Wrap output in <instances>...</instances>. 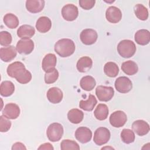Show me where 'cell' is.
Returning a JSON list of instances; mask_svg holds the SVG:
<instances>
[{"mask_svg":"<svg viewBox=\"0 0 150 150\" xmlns=\"http://www.w3.org/2000/svg\"><path fill=\"white\" fill-rule=\"evenodd\" d=\"M9 76L15 78L21 84L28 83L32 79V74L26 69L25 65L21 62H15L10 64L6 70Z\"/></svg>","mask_w":150,"mask_h":150,"instance_id":"1","label":"cell"},{"mask_svg":"<svg viewBox=\"0 0 150 150\" xmlns=\"http://www.w3.org/2000/svg\"><path fill=\"white\" fill-rule=\"evenodd\" d=\"M75 44L70 39H62L54 45V51L62 57L71 56L75 51Z\"/></svg>","mask_w":150,"mask_h":150,"instance_id":"2","label":"cell"},{"mask_svg":"<svg viewBox=\"0 0 150 150\" xmlns=\"http://www.w3.org/2000/svg\"><path fill=\"white\" fill-rule=\"evenodd\" d=\"M117 51L119 54L122 57L129 58L135 54L136 46L132 40L125 39L120 41L118 44Z\"/></svg>","mask_w":150,"mask_h":150,"instance_id":"3","label":"cell"},{"mask_svg":"<svg viewBox=\"0 0 150 150\" xmlns=\"http://www.w3.org/2000/svg\"><path fill=\"white\" fill-rule=\"evenodd\" d=\"M63 127L58 122H53L49 125L46 130V135L49 141L57 142L59 141L63 135Z\"/></svg>","mask_w":150,"mask_h":150,"instance_id":"4","label":"cell"},{"mask_svg":"<svg viewBox=\"0 0 150 150\" xmlns=\"http://www.w3.org/2000/svg\"><path fill=\"white\" fill-rule=\"evenodd\" d=\"M96 94L100 101L107 102L112 98L114 90L112 87L98 86L96 89Z\"/></svg>","mask_w":150,"mask_h":150,"instance_id":"5","label":"cell"},{"mask_svg":"<svg viewBox=\"0 0 150 150\" xmlns=\"http://www.w3.org/2000/svg\"><path fill=\"white\" fill-rule=\"evenodd\" d=\"M110 136L109 129L105 127H100L94 132L93 141L97 145H103L109 141Z\"/></svg>","mask_w":150,"mask_h":150,"instance_id":"6","label":"cell"},{"mask_svg":"<svg viewBox=\"0 0 150 150\" xmlns=\"http://www.w3.org/2000/svg\"><path fill=\"white\" fill-rule=\"evenodd\" d=\"M114 86L117 91L121 93H128L132 88V81L129 78L125 76L118 77L115 81Z\"/></svg>","mask_w":150,"mask_h":150,"instance_id":"7","label":"cell"},{"mask_svg":"<svg viewBox=\"0 0 150 150\" xmlns=\"http://www.w3.org/2000/svg\"><path fill=\"white\" fill-rule=\"evenodd\" d=\"M110 124L115 128H120L125 125L127 121V116L122 111H116L112 112L110 117Z\"/></svg>","mask_w":150,"mask_h":150,"instance_id":"8","label":"cell"},{"mask_svg":"<svg viewBox=\"0 0 150 150\" xmlns=\"http://www.w3.org/2000/svg\"><path fill=\"white\" fill-rule=\"evenodd\" d=\"M16 49L20 54H29L34 49V42L30 39H22L18 42Z\"/></svg>","mask_w":150,"mask_h":150,"instance_id":"9","label":"cell"},{"mask_svg":"<svg viewBox=\"0 0 150 150\" xmlns=\"http://www.w3.org/2000/svg\"><path fill=\"white\" fill-rule=\"evenodd\" d=\"M62 15L66 21H73L79 15L78 8L73 4H67L62 8Z\"/></svg>","mask_w":150,"mask_h":150,"instance_id":"10","label":"cell"},{"mask_svg":"<svg viewBox=\"0 0 150 150\" xmlns=\"http://www.w3.org/2000/svg\"><path fill=\"white\" fill-rule=\"evenodd\" d=\"M98 38L97 32L92 29H86L80 33V38L81 42L86 45L94 44Z\"/></svg>","mask_w":150,"mask_h":150,"instance_id":"11","label":"cell"},{"mask_svg":"<svg viewBox=\"0 0 150 150\" xmlns=\"http://www.w3.org/2000/svg\"><path fill=\"white\" fill-rule=\"evenodd\" d=\"M2 113L7 118L14 120L19 117L20 114V108L15 103H8L4 107Z\"/></svg>","mask_w":150,"mask_h":150,"instance_id":"12","label":"cell"},{"mask_svg":"<svg viewBox=\"0 0 150 150\" xmlns=\"http://www.w3.org/2000/svg\"><path fill=\"white\" fill-rule=\"evenodd\" d=\"M105 17L108 22L112 23H116L119 22L122 19V13L118 8L111 6L107 9Z\"/></svg>","mask_w":150,"mask_h":150,"instance_id":"13","label":"cell"},{"mask_svg":"<svg viewBox=\"0 0 150 150\" xmlns=\"http://www.w3.org/2000/svg\"><path fill=\"white\" fill-rule=\"evenodd\" d=\"M75 137L77 141L82 144L89 142L92 137V132L87 127H79L75 131Z\"/></svg>","mask_w":150,"mask_h":150,"instance_id":"14","label":"cell"},{"mask_svg":"<svg viewBox=\"0 0 150 150\" xmlns=\"http://www.w3.org/2000/svg\"><path fill=\"white\" fill-rule=\"evenodd\" d=\"M17 54L16 49L13 46H8L0 49L1 59L5 62L12 60Z\"/></svg>","mask_w":150,"mask_h":150,"instance_id":"15","label":"cell"},{"mask_svg":"<svg viewBox=\"0 0 150 150\" xmlns=\"http://www.w3.org/2000/svg\"><path fill=\"white\" fill-rule=\"evenodd\" d=\"M133 131L139 136L146 135L149 131V125L145 121L138 120L135 121L132 124Z\"/></svg>","mask_w":150,"mask_h":150,"instance_id":"16","label":"cell"},{"mask_svg":"<svg viewBox=\"0 0 150 150\" xmlns=\"http://www.w3.org/2000/svg\"><path fill=\"white\" fill-rule=\"evenodd\" d=\"M56 61L57 58L55 54L48 53L45 55L42 62V67L45 73L49 72L55 69Z\"/></svg>","mask_w":150,"mask_h":150,"instance_id":"17","label":"cell"},{"mask_svg":"<svg viewBox=\"0 0 150 150\" xmlns=\"http://www.w3.org/2000/svg\"><path fill=\"white\" fill-rule=\"evenodd\" d=\"M46 96L50 103L53 104H57L62 100L63 94L62 91L59 88L53 87L48 90Z\"/></svg>","mask_w":150,"mask_h":150,"instance_id":"18","label":"cell"},{"mask_svg":"<svg viewBox=\"0 0 150 150\" xmlns=\"http://www.w3.org/2000/svg\"><path fill=\"white\" fill-rule=\"evenodd\" d=\"M45 4V2L43 0H27L26 1V8L29 12L36 13L43 10Z\"/></svg>","mask_w":150,"mask_h":150,"instance_id":"19","label":"cell"},{"mask_svg":"<svg viewBox=\"0 0 150 150\" xmlns=\"http://www.w3.org/2000/svg\"><path fill=\"white\" fill-rule=\"evenodd\" d=\"M134 39L138 45H146L150 42V32L146 29H140L135 33Z\"/></svg>","mask_w":150,"mask_h":150,"instance_id":"20","label":"cell"},{"mask_svg":"<svg viewBox=\"0 0 150 150\" xmlns=\"http://www.w3.org/2000/svg\"><path fill=\"white\" fill-rule=\"evenodd\" d=\"M52 27V22L47 16H41L36 21V28L40 33L47 32Z\"/></svg>","mask_w":150,"mask_h":150,"instance_id":"21","label":"cell"},{"mask_svg":"<svg viewBox=\"0 0 150 150\" xmlns=\"http://www.w3.org/2000/svg\"><path fill=\"white\" fill-rule=\"evenodd\" d=\"M35 33V28L29 25H23L17 30V35L21 39H30Z\"/></svg>","mask_w":150,"mask_h":150,"instance_id":"22","label":"cell"},{"mask_svg":"<svg viewBox=\"0 0 150 150\" xmlns=\"http://www.w3.org/2000/svg\"><path fill=\"white\" fill-rule=\"evenodd\" d=\"M93 61L88 56H83L79 59L77 62L76 67L79 72L84 73L88 71L92 67Z\"/></svg>","mask_w":150,"mask_h":150,"instance_id":"23","label":"cell"},{"mask_svg":"<svg viewBox=\"0 0 150 150\" xmlns=\"http://www.w3.org/2000/svg\"><path fill=\"white\" fill-rule=\"evenodd\" d=\"M97 103V101L95 96L92 94H90L87 100H81L80 101L79 107L84 111H91L94 109Z\"/></svg>","mask_w":150,"mask_h":150,"instance_id":"24","label":"cell"},{"mask_svg":"<svg viewBox=\"0 0 150 150\" xmlns=\"http://www.w3.org/2000/svg\"><path fill=\"white\" fill-rule=\"evenodd\" d=\"M67 118L71 123L79 124L83 120L84 113L77 108H73L68 112Z\"/></svg>","mask_w":150,"mask_h":150,"instance_id":"25","label":"cell"},{"mask_svg":"<svg viewBox=\"0 0 150 150\" xmlns=\"http://www.w3.org/2000/svg\"><path fill=\"white\" fill-rule=\"evenodd\" d=\"M121 69L126 74L132 76L137 73L138 67L135 62L132 60H128L122 63Z\"/></svg>","mask_w":150,"mask_h":150,"instance_id":"26","label":"cell"},{"mask_svg":"<svg viewBox=\"0 0 150 150\" xmlns=\"http://www.w3.org/2000/svg\"><path fill=\"white\" fill-rule=\"evenodd\" d=\"M96 82L94 77L91 76H86L81 78L80 86L84 90L89 91L92 90L96 86Z\"/></svg>","mask_w":150,"mask_h":150,"instance_id":"27","label":"cell"},{"mask_svg":"<svg viewBox=\"0 0 150 150\" xmlns=\"http://www.w3.org/2000/svg\"><path fill=\"white\" fill-rule=\"evenodd\" d=\"M15 91V86L11 81H2L0 86V94L3 97L11 96Z\"/></svg>","mask_w":150,"mask_h":150,"instance_id":"28","label":"cell"},{"mask_svg":"<svg viewBox=\"0 0 150 150\" xmlns=\"http://www.w3.org/2000/svg\"><path fill=\"white\" fill-rule=\"evenodd\" d=\"M108 112L109 110L107 105L104 104H99L96 108L94 111V114L97 120L103 121L107 118Z\"/></svg>","mask_w":150,"mask_h":150,"instance_id":"29","label":"cell"},{"mask_svg":"<svg viewBox=\"0 0 150 150\" xmlns=\"http://www.w3.org/2000/svg\"><path fill=\"white\" fill-rule=\"evenodd\" d=\"M104 73L110 77H116L119 73V68L117 64L112 62H109L104 66Z\"/></svg>","mask_w":150,"mask_h":150,"instance_id":"30","label":"cell"},{"mask_svg":"<svg viewBox=\"0 0 150 150\" xmlns=\"http://www.w3.org/2000/svg\"><path fill=\"white\" fill-rule=\"evenodd\" d=\"M5 25L10 29H15L19 25V19L16 16L11 13H6L3 19Z\"/></svg>","mask_w":150,"mask_h":150,"instance_id":"31","label":"cell"},{"mask_svg":"<svg viewBox=\"0 0 150 150\" xmlns=\"http://www.w3.org/2000/svg\"><path fill=\"white\" fill-rule=\"evenodd\" d=\"M135 16L141 21H145L148 18V11L147 8L142 4H138L134 6Z\"/></svg>","mask_w":150,"mask_h":150,"instance_id":"32","label":"cell"},{"mask_svg":"<svg viewBox=\"0 0 150 150\" xmlns=\"http://www.w3.org/2000/svg\"><path fill=\"white\" fill-rule=\"evenodd\" d=\"M122 141L125 144H131L135 141L134 132L129 129H123L121 132Z\"/></svg>","mask_w":150,"mask_h":150,"instance_id":"33","label":"cell"},{"mask_svg":"<svg viewBox=\"0 0 150 150\" xmlns=\"http://www.w3.org/2000/svg\"><path fill=\"white\" fill-rule=\"evenodd\" d=\"M60 148L62 150L68 149H80L79 144L74 141L70 139H63L60 144Z\"/></svg>","mask_w":150,"mask_h":150,"instance_id":"34","label":"cell"},{"mask_svg":"<svg viewBox=\"0 0 150 150\" xmlns=\"http://www.w3.org/2000/svg\"><path fill=\"white\" fill-rule=\"evenodd\" d=\"M59 75V72L56 69L46 73L45 74V82L46 84H52L57 80Z\"/></svg>","mask_w":150,"mask_h":150,"instance_id":"35","label":"cell"},{"mask_svg":"<svg viewBox=\"0 0 150 150\" xmlns=\"http://www.w3.org/2000/svg\"><path fill=\"white\" fill-rule=\"evenodd\" d=\"M12 38L10 33L7 31L0 32V44L4 46H8L12 42Z\"/></svg>","mask_w":150,"mask_h":150,"instance_id":"36","label":"cell"},{"mask_svg":"<svg viewBox=\"0 0 150 150\" xmlns=\"http://www.w3.org/2000/svg\"><path fill=\"white\" fill-rule=\"evenodd\" d=\"M11 127V122L5 116L0 117V131L1 132H5L9 130Z\"/></svg>","mask_w":150,"mask_h":150,"instance_id":"37","label":"cell"},{"mask_svg":"<svg viewBox=\"0 0 150 150\" xmlns=\"http://www.w3.org/2000/svg\"><path fill=\"white\" fill-rule=\"evenodd\" d=\"M95 0H80V6L85 10H89L91 9L95 5Z\"/></svg>","mask_w":150,"mask_h":150,"instance_id":"38","label":"cell"},{"mask_svg":"<svg viewBox=\"0 0 150 150\" xmlns=\"http://www.w3.org/2000/svg\"><path fill=\"white\" fill-rule=\"evenodd\" d=\"M12 150H15V149H26V148L21 142H16L13 144L12 148Z\"/></svg>","mask_w":150,"mask_h":150,"instance_id":"39","label":"cell"},{"mask_svg":"<svg viewBox=\"0 0 150 150\" xmlns=\"http://www.w3.org/2000/svg\"><path fill=\"white\" fill-rule=\"evenodd\" d=\"M38 149H49V150H53L54 148L52 146V145L50 143H45L43 144H42L38 148Z\"/></svg>","mask_w":150,"mask_h":150,"instance_id":"40","label":"cell"},{"mask_svg":"<svg viewBox=\"0 0 150 150\" xmlns=\"http://www.w3.org/2000/svg\"><path fill=\"white\" fill-rule=\"evenodd\" d=\"M114 149V148H112V147H107V146H106V147H104V148H101V149Z\"/></svg>","mask_w":150,"mask_h":150,"instance_id":"41","label":"cell"}]
</instances>
